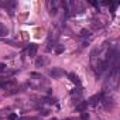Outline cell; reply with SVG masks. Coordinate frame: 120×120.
<instances>
[{
    "mask_svg": "<svg viewBox=\"0 0 120 120\" xmlns=\"http://www.w3.org/2000/svg\"><path fill=\"white\" fill-rule=\"evenodd\" d=\"M9 34V30H7V27L3 24V23H0V37H6Z\"/></svg>",
    "mask_w": 120,
    "mask_h": 120,
    "instance_id": "9c48e42d",
    "label": "cell"
},
{
    "mask_svg": "<svg viewBox=\"0 0 120 120\" xmlns=\"http://www.w3.org/2000/svg\"><path fill=\"white\" fill-rule=\"evenodd\" d=\"M47 7H48V10H49V14H56V3L55 2H48L47 3Z\"/></svg>",
    "mask_w": 120,
    "mask_h": 120,
    "instance_id": "52a82bcc",
    "label": "cell"
},
{
    "mask_svg": "<svg viewBox=\"0 0 120 120\" xmlns=\"http://www.w3.org/2000/svg\"><path fill=\"white\" fill-rule=\"evenodd\" d=\"M37 51H38V45H37V44H30L28 48H27V54H28V56H35Z\"/></svg>",
    "mask_w": 120,
    "mask_h": 120,
    "instance_id": "3957f363",
    "label": "cell"
},
{
    "mask_svg": "<svg viewBox=\"0 0 120 120\" xmlns=\"http://www.w3.org/2000/svg\"><path fill=\"white\" fill-rule=\"evenodd\" d=\"M54 120H56V119H54Z\"/></svg>",
    "mask_w": 120,
    "mask_h": 120,
    "instance_id": "d6986e66",
    "label": "cell"
},
{
    "mask_svg": "<svg viewBox=\"0 0 120 120\" xmlns=\"http://www.w3.org/2000/svg\"><path fill=\"white\" fill-rule=\"evenodd\" d=\"M19 120H38V119H34V117H23V119H19Z\"/></svg>",
    "mask_w": 120,
    "mask_h": 120,
    "instance_id": "2e32d148",
    "label": "cell"
},
{
    "mask_svg": "<svg viewBox=\"0 0 120 120\" xmlns=\"http://www.w3.org/2000/svg\"><path fill=\"white\" fill-rule=\"evenodd\" d=\"M64 75V71L61 68H52L51 69V76L52 78H59V76H62Z\"/></svg>",
    "mask_w": 120,
    "mask_h": 120,
    "instance_id": "8992f818",
    "label": "cell"
},
{
    "mask_svg": "<svg viewBox=\"0 0 120 120\" xmlns=\"http://www.w3.org/2000/svg\"><path fill=\"white\" fill-rule=\"evenodd\" d=\"M2 88L6 90V93L11 95V93H16V92H17V89H19V83H17V81H16V79H9L7 82H4V83H3V86H2Z\"/></svg>",
    "mask_w": 120,
    "mask_h": 120,
    "instance_id": "6da1fadb",
    "label": "cell"
},
{
    "mask_svg": "<svg viewBox=\"0 0 120 120\" xmlns=\"http://www.w3.org/2000/svg\"><path fill=\"white\" fill-rule=\"evenodd\" d=\"M3 7L4 9H7L9 10V13H13V10H14V7H16V3H3Z\"/></svg>",
    "mask_w": 120,
    "mask_h": 120,
    "instance_id": "30bf717a",
    "label": "cell"
},
{
    "mask_svg": "<svg viewBox=\"0 0 120 120\" xmlns=\"http://www.w3.org/2000/svg\"><path fill=\"white\" fill-rule=\"evenodd\" d=\"M102 102H103V105H105V107H106L107 110H112V109H113V106H114V103H113V99H112V98H105Z\"/></svg>",
    "mask_w": 120,
    "mask_h": 120,
    "instance_id": "5b68a950",
    "label": "cell"
},
{
    "mask_svg": "<svg viewBox=\"0 0 120 120\" xmlns=\"http://www.w3.org/2000/svg\"><path fill=\"white\" fill-rule=\"evenodd\" d=\"M88 105H89L88 102H82V103H79V105L76 106V110H78V112H83V110L88 107Z\"/></svg>",
    "mask_w": 120,
    "mask_h": 120,
    "instance_id": "8fae6325",
    "label": "cell"
},
{
    "mask_svg": "<svg viewBox=\"0 0 120 120\" xmlns=\"http://www.w3.org/2000/svg\"><path fill=\"white\" fill-rule=\"evenodd\" d=\"M71 96H72V99H74L75 103H79V100L82 99V90L81 89H74L71 92Z\"/></svg>",
    "mask_w": 120,
    "mask_h": 120,
    "instance_id": "7a4b0ae2",
    "label": "cell"
},
{
    "mask_svg": "<svg viewBox=\"0 0 120 120\" xmlns=\"http://www.w3.org/2000/svg\"><path fill=\"white\" fill-rule=\"evenodd\" d=\"M47 64H48V58H47V56H38L37 61H35V65H37L38 68H42V67H45Z\"/></svg>",
    "mask_w": 120,
    "mask_h": 120,
    "instance_id": "277c9868",
    "label": "cell"
},
{
    "mask_svg": "<svg viewBox=\"0 0 120 120\" xmlns=\"http://www.w3.org/2000/svg\"><path fill=\"white\" fill-rule=\"evenodd\" d=\"M21 34H23V40H27V33H26V31H23Z\"/></svg>",
    "mask_w": 120,
    "mask_h": 120,
    "instance_id": "e0dca14e",
    "label": "cell"
},
{
    "mask_svg": "<svg viewBox=\"0 0 120 120\" xmlns=\"http://www.w3.org/2000/svg\"><path fill=\"white\" fill-rule=\"evenodd\" d=\"M68 120H75V119H68Z\"/></svg>",
    "mask_w": 120,
    "mask_h": 120,
    "instance_id": "ac0fdd59",
    "label": "cell"
},
{
    "mask_svg": "<svg viewBox=\"0 0 120 120\" xmlns=\"http://www.w3.org/2000/svg\"><path fill=\"white\" fill-rule=\"evenodd\" d=\"M16 119H17V114H16V113H11V114L9 116V120H16Z\"/></svg>",
    "mask_w": 120,
    "mask_h": 120,
    "instance_id": "5bb4252c",
    "label": "cell"
},
{
    "mask_svg": "<svg viewBox=\"0 0 120 120\" xmlns=\"http://www.w3.org/2000/svg\"><path fill=\"white\" fill-rule=\"evenodd\" d=\"M81 120H89V114H88L86 112H82V114H81Z\"/></svg>",
    "mask_w": 120,
    "mask_h": 120,
    "instance_id": "4fadbf2b",
    "label": "cell"
},
{
    "mask_svg": "<svg viewBox=\"0 0 120 120\" xmlns=\"http://www.w3.org/2000/svg\"><path fill=\"white\" fill-rule=\"evenodd\" d=\"M68 78H69V81H71V82H74L75 85H81V81H79V76H78L76 74H74V72H71V74H68Z\"/></svg>",
    "mask_w": 120,
    "mask_h": 120,
    "instance_id": "ba28073f",
    "label": "cell"
},
{
    "mask_svg": "<svg viewBox=\"0 0 120 120\" xmlns=\"http://www.w3.org/2000/svg\"><path fill=\"white\" fill-rule=\"evenodd\" d=\"M6 68H7V67H6L4 64H0V72H3V71H6Z\"/></svg>",
    "mask_w": 120,
    "mask_h": 120,
    "instance_id": "9a60e30c",
    "label": "cell"
},
{
    "mask_svg": "<svg viewBox=\"0 0 120 120\" xmlns=\"http://www.w3.org/2000/svg\"><path fill=\"white\" fill-rule=\"evenodd\" d=\"M65 51V47L64 45H56L55 47V54H62Z\"/></svg>",
    "mask_w": 120,
    "mask_h": 120,
    "instance_id": "7c38bea8",
    "label": "cell"
}]
</instances>
